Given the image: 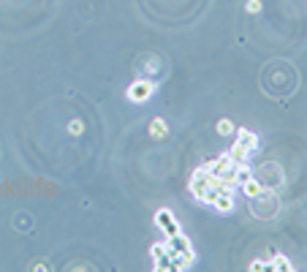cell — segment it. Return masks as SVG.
<instances>
[{
    "label": "cell",
    "mask_w": 307,
    "mask_h": 272,
    "mask_svg": "<svg viewBox=\"0 0 307 272\" xmlns=\"http://www.w3.org/2000/svg\"><path fill=\"white\" fill-rule=\"evenodd\" d=\"M250 270H256V272H259V270H272V267L266 264V261H253V264H250Z\"/></svg>",
    "instance_id": "16"
},
{
    "label": "cell",
    "mask_w": 307,
    "mask_h": 272,
    "mask_svg": "<svg viewBox=\"0 0 307 272\" xmlns=\"http://www.w3.org/2000/svg\"><path fill=\"white\" fill-rule=\"evenodd\" d=\"M210 183H212V174H210V169H207V163H201V166H198V169L191 174V183H188V188H191V193L196 199H201V193L210 188Z\"/></svg>",
    "instance_id": "2"
},
{
    "label": "cell",
    "mask_w": 307,
    "mask_h": 272,
    "mask_svg": "<svg viewBox=\"0 0 307 272\" xmlns=\"http://www.w3.org/2000/svg\"><path fill=\"white\" fill-rule=\"evenodd\" d=\"M234 131H237V128H234L231 120H220V122H218V134H220V136H228V134H234Z\"/></svg>",
    "instance_id": "13"
},
{
    "label": "cell",
    "mask_w": 307,
    "mask_h": 272,
    "mask_svg": "<svg viewBox=\"0 0 307 272\" xmlns=\"http://www.w3.org/2000/svg\"><path fill=\"white\" fill-rule=\"evenodd\" d=\"M155 223L166 231V237H171V234H179V223H177V218L171 215L169 210H158V212H155Z\"/></svg>",
    "instance_id": "4"
},
{
    "label": "cell",
    "mask_w": 307,
    "mask_h": 272,
    "mask_svg": "<svg viewBox=\"0 0 307 272\" xmlns=\"http://www.w3.org/2000/svg\"><path fill=\"white\" fill-rule=\"evenodd\" d=\"M150 256H152V261H158V258H163L166 256V242H155L150 248Z\"/></svg>",
    "instance_id": "12"
},
{
    "label": "cell",
    "mask_w": 307,
    "mask_h": 272,
    "mask_svg": "<svg viewBox=\"0 0 307 272\" xmlns=\"http://www.w3.org/2000/svg\"><path fill=\"white\" fill-rule=\"evenodd\" d=\"M150 131H152L155 136H166V131H169V128H166V120L155 117V120H152V125H150Z\"/></svg>",
    "instance_id": "11"
},
{
    "label": "cell",
    "mask_w": 307,
    "mask_h": 272,
    "mask_svg": "<svg viewBox=\"0 0 307 272\" xmlns=\"http://www.w3.org/2000/svg\"><path fill=\"white\" fill-rule=\"evenodd\" d=\"M250 177H253L250 166H247V163H239V166H237V185L247 183V180H250Z\"/></svg>",
    "instance_id": "9"
},
{
    "label": "cell",
    "mask_w": 307,
    "mask_h": 272,
    "mask_svg": "<svg viewBox=\"0 0 307 272\" xmlns=\"http://www.w3.org/2000/svg\"><path fill=\"white\" fill-rule=\"evenodd\" d=\"M163 242H166V248H169V251H174V253H179V256H185L188 261H191V264L196 261V251H193L191 239L185 237L182 231H179V234H171V237H166Z\"/></svg>",
    "instance_id": "1"
},
{
    "label": "cell",
    "mask_w": 307,
    "mask_h": 272,
    "mask_svg": "<svg viewBox=\"0 0 307 272\" xmlns=\"http://www.w3.org/2000/svg\"><path fill=\"white\" fill-rule=\"evenodd\" d=\"M152 93H155V82H150V79L130 82V87H128V98H130L133 103H144Z\"/></svg>",
    "instance_id": "3"
},
{
    "label": "cell",
    "mask_w": 307,
    "mask_h": 272,
    "mask_svg": "<svg viewBox=\"0 0 307 272\" xmlns=\"http://www.w3.org/2000/svg\"><path fill=\"white\" fill-rule=\"evenodd\" d=\"M215 210L220 212V215H228V212H234V193H228V190H223L218 199H215V204H212Z\"/></svg>",
    "instance_id": "6"
},
{
    "label": "cell",
    "mask_w": 307,
    "mask_h": 272,
    "mask_svg": "<svg viewBox=\"0 0 307 272\" xmlns=\"http://www.w3.org/2000/svg\"><path fill=\"white\" fill-rule=\"evenodd\" d=\"M228 158H231L237 166H239V163H247V158H250V150H245L242 144H234V147L228 150Z\"/></svg>",
    "instance_id": "8"
},
{
    "label": "cell",
    "mask_w": 307,
    "mask_h": 272,
    "mask_svg": "<svg viewBox=\"0 0 307 272\" xmlns=\"http://www.w3.org/2000/svg\"><path fill=\"white\" fill-rule=\"evenodd\" d=\"M234 134H237V144H242V147L245 150H259V136L253 134V131H247V128H237L234 131Z\"/></svg>",
    "instance_id": "5"
},
{
    "label": "cell",
    "mask_w": 307,
    "mask_h": 272,
    "mask_svg": "<svg viewBox=\"0 0 307 272\" xmlns=\"http://www.w3.org/2000/svg\"><path fill=\"white\" fill-rule=\"evenodd\" d=\"M239 190H242L247 199H259L261 193H264V188H261V183L256 180V177H250L247 183H242V185H239Z\"/></svg>",
    "instance_id": "7"
},
{
    "label": "cell",
    "mask_w": 307,
    "mask_h": 272,
    "mask_svg": "<svg viewBox=\"0 0 307 272\" xmlns=\"http://www.w3.org/2000/svg\"><path fill=\"white\" fill-rule=\"evenodd\" d=\"M247 11H250V14H259L261 11V0H250V3H247Z\"/></svg>",
    "instance_id": "15"
},
{
    "label": "cell",
    "mask_w": 307,
    "mask_h": 272,
    "mask_svg": "<svg viewBox=\"0 0 307 272\" xmlns=\"http://www.w3.org/2000/svg\"><path fill=\"white\" fill-rule=\"evenodd\" d=\"M269 267H272V270H293V264L286 256H280V253L275 256V261H269Z\"/></svg>",
    "instance_id": "10"
},
{
    "label": "cell",
    "mask_w": 307,
    "mask_h": 272,
    "mask_svg": "<svg viewBox=\"0 0 307 272\" xmlns=\"http://www.w3.org/2000/svg\"><path fill=\"white\" fill-rule=\"evenodd\" d=\"M68 131H71L74 136L82 134V120H71V122H68Z\"/></svg>",
    "instance_id": "14"
}]
</instances>
